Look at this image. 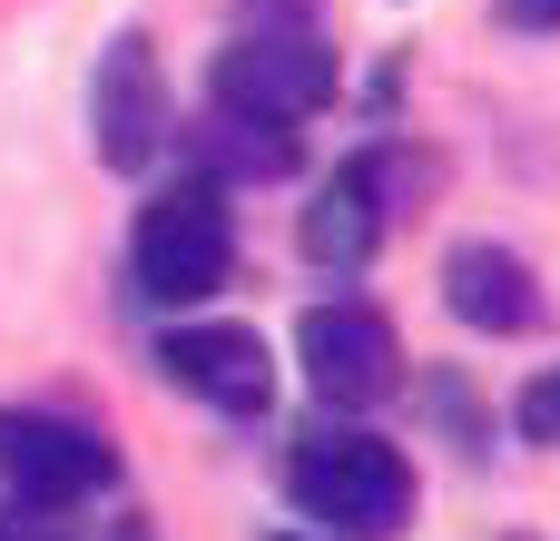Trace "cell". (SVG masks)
I'll return each instance as SVG.
<instances>
[{"mask_svg":"<svg viewBox=\"0 0 560 541\" xmlns=\"http://www.w3.org/2000/svg\"><path fill=\"white\" fill-rule=\"evenodd\" d=\"M285 493L335 541H384L413 522V463L384 434H305L285 463Z\"/></svg>","mask_w":560,"mask_h":541,"instance_id":"6da1fadb","label":"cell"},{"mask_svg":"<svg viewBox=\"0 0 560 541\" xmlns=\"http://www.w3.org/2000/svg\"><path fill=\"white\" fill-rule=\"evenodd\" d=\"M138 286L158 296V306H197V296H217L226 286V266H236V227H226V187L217 177H177V187H158L148 207H138Z\"/></svg>","mask_w":560,"mask_h":541,"instance_id":"7a4b0ae2","label":"cell"},{"mask_svg":"<svg viewBox=\"0 0 560 541\" xmlns=\"http://www.w3.org/2000/svg\"><path fill=\"white\" fill-rule=\"evenodd\" d=\"M295 355H305V384L325 394V404H345V414H364V404H384L394 384H404V345H394V325L374 315V306H315L305 325H295Z\"/></svg>","mask_w":560,"mask_h":541,"instance_id":"3957f363","label":"cell"},{"mask_svg":"<svg viewBox=\"0 0 560 541\" xmlns=\"http://www.w3.org/2000/svg\"><path fill=\"white\" fill-rule=\"evenodd\" d=\"M108 473H118V453H108L89 424H69V414H0V483H10L30 513H69V503H89Z\"/></svg>","mask_w":560,"mask_h":541,"instance_id":"277c9868","label":"cell"},{"mask_svg":"<svg viewBox=\"0 0 560 541\" xmlns=\"http://www.w3.org/2000/svg\"><path fill=\"white\" fill-rule=\"evenodd\" d=\"M335 99V59L305 30H256L236 49H217V108L236 118H305Z\"/></svg>","mask_w":560,"mask_h":541,"instance_id":"5b68a950","label":"cell"},{"mask_svg":"<svg viewBox=\"0 0 560 541\" xmlns=\"http://www.w3.org/2000/svg\"><path fill=\"white\" fill-rule=\"evenodd\" d=\"M89 138L108 168H148L167 148V79H158V49L138 30H118L98 49V79H89Z\"/></svg>","mask_w":560,"mask_h":541,"instance_id":"8992f818","label":"cell"},{"mask_svg":"<svg viewBox=\"0 0 560 541\" xmlns=\"http://www.w3.org/2000/svg\"><path fill=\"white\" fill-rule=\"evenodd\" d=\"M158 365H167V384H187L217 414H266L276 404V355H266L256 325H177L158 345Z\"/></svg>","mask_w":560,"mask_h":541,"instance_id":"52a82bcc","label":"cell"},{"mask_svg":"<svg viewBox=\"0 0 560 541\" xmlns=\"http://www.w3.org/2000/svg\"><path fill=\"white\" fill-rule=\"evenodd\" d=\"M443 306H453L463 325H482V335H532V325H541L532 266H522L512 246H492V237H463V246L443 256Z\"/></svg>","mask_w":560,"mask_h":541,"instance_id":"ba28073f","label":"cell"},{"mask_svg":"<svg viewBox=\"0 0 560 541\" xmlns=\"http://www.w3.org/2000/svg\"><path fill=\"white\" fill-rule=\"evenodd\" d=\"M384 168L374 158H354V168H335L325 187H315V207H305V256L315 266H335V276H354L364 256H374V237H384V187H374Z\"/></svg>","mask_w":560,"mask_h":541,"instance_id":"9c48e42d","label":"cell"},{"mask_svg":"<svg viewBox=\"0 0 560 541\" xmlns=\"http://www.w3.org/2000/svg\"><path fill=\"white\" fill-rule=\"evenodd\" d=\"M236 177H285L295 168V128L285 118H236V108H217V138H207Z\"/></svg>","mask_w":560,"mask_h":541,"instance_id":"30bf717a","label":"cell"},{"mask_svg":"<svg viewBox=\"0 0 560 541\" xmlns=\"http://www.w3.org/2000/svg\"><path fill=\"white\" fill-rule=\"evenodd\" d=\"M512 414H522V434H532V444H560V375L522 384V404H512Z\"/></svg>","mask_w":560,"mask_h":541,"instance_id":"8fae6325","label":"cell"},{"mask_svg":"<svg viewBox=\"0 0 560 541\" xmlns=\"http://www.w3.org/2000/svg\"><path fill=\"white\" fill-rule=\"evenodd\" d=\"M512 30H560V0H502Z\"/></svg>","mask_w":560,"mask_h":541,"instance_id":"7c38bea8","label":"cell"},{"mask_svg":"<svg viewBox=\"0 0 560 541\" xmlns=\"http://www.w3.org/2000/svg\"><path fill=\"white\" fill-rule=\"evenodd\" d=\"M0 541H69V532H49V522H10V513H0Z\"/></svg>","mask_w":560,"mask_h":541,"instance_id":"4fadbf2b","label":"cell"},{"mask_svg":"<svg viewBox=\"0 0 560 541\" xmlns=\"http://www.w3.org/2000/svg\"><path fill=\"white\" fill-rule=\"evenodd\" d=\"M266 541H305V532H266ZM325 541H335V532H325Z\"/></svg>","mask_w":560,"mask_h":541,"instance_id":"5bb4252c","label":"cell"}]
</instances>
